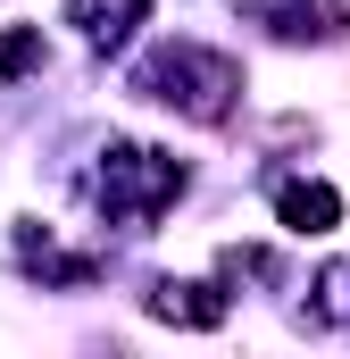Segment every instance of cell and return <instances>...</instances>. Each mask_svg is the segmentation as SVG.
<instances>
[{"label":"cell","instance_id":"1","mask_svg":"<svg viewBox=\"0 0 350 359\" xmlns=\"http://www.w3.org/2000/svg\"><path fill=\"white\" fill-rule=\"evenodd\" d=\"M134 92L183 109L192 126H225L234 100H242V67H234L225 50H209V42H159V50L134 67Z\"/></svg>","mask_w":350,"mask_h":359},{"label":"cell","instance_id":"2","mask_svg":"<svg viewBox=\"0 0 350 359\" xmlns=\"http://www.w3.org/2000/svg\"><path fill=\"white\" fill-rule=\"evenodd\" d=\"M192 168L175 151H142V142H108L100 151V201L108 217H134V226H159L175 201H183Z\"/></svg>","mask_w":350,"mask_h":359},{"label":"cell","instance_id":"3","mask_svg":"<svg viewBox=\"0 0 350 359\" xmlns=\"http://www.w3.org/2000/svg\"><path fill=\"white\" fill-rule=\"evenodd\" d=\"M142 309L159 318V326H183V334H217L225 326V284H200V276H159L150 292H142Z\"/></svg>","mask_w":350,"mask_h":359},{"label":"cell","instance_id":"4","mask_svg":"<svg viewBox=\"0 0 350 359\" xmlns=\"http://www.w3.org/2000/svg\"><path fill=\"white\" fill-rule=\"evenodd\" d=\"M275 226L284 234H334L342 226V192L326 176H284L275 184Z\"/></svg>","mask_w":350,"mask_h":359},{"label":"cell","instance_id":"5","mask_svg":"<svg viewBox=\"0 0 350 359\" xmlns=\"http://www.w3.org/2000/svg\"><path fill=\"white\" fill-rule=\"evenodd\" d=\"M67 25H84L92 50L134 42V25H150V0H67Z\"/></svg>","mask_w":350,"mask_h":359},{"label":"cell","instance_id":"6","mask_svg":"<svg viewBox=\"0 0 350 359\" xmlns=\"http://www.w3.org/2000/svg\"><path fill=\"white\" fill-rule=\"evenodd\" d=\"M259 25H275V42H334L342 8L334 0H275V8H259Z\"/></svg>","mask_w":350,"mask_h":359},{"label":"cell","instance_id":"7","mask_svg":"<svg viewBox=\"0 0 350 359\" xmlns=\"http://www.w3.org/2000/svg\"><path fill=\"white\" fill-rule=\"evenodd\" d=\"M50 59V42H42V25H8L0 34V84H17V76H34Z\"/></svg>","mask_w":350,"mask_h":359}]
</instances>
